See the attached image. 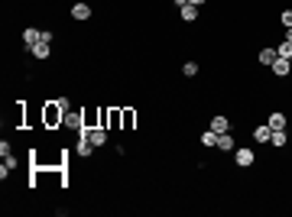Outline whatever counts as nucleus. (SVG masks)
Instances as JSON below:
<instances>
[{
	"label": "nucleus",
	"mask_w": 292,
	"mask_h": 217,
	"mask_svg": "<svg viewBox=\"0 0 292 217\" xmlns=\"http://www.w3.org/2000/svg\"><path fill=\"white\" fill-rule=\"evenodd\" d=\"M72 20L88 23V20H91V7H88V3H72Z\"/></svg>",
	"instance_id": "obj_4"
},
{
	"label": "nucleus",
	"mask_w": 292,
	"mask_h": 217,
	"mask_svg": "<svg viewBox=\"0 0 292 217\" xmlns=\"http://www.w3.org/2000/svg\"><path fill=\"white\" fill-rule=\"evenodd\" d=\"M30 55H33V59H39V62H46L49 55H52V42H46V39H42V42H36V46L30 49Z\"/></svg>",
	"instance_id": "obj_2"
},
{
	"label": "nucleus",
	"mask_w": 292,
	"mask_h": 217,
	"mask_svg": "<svg viewBox=\"0 0 292 217\" xmlns=\"http://www.w3.org/2000/svg\"><path fill=\"white\" fill-rule=\"evenodd\" d=\"M182 75H185V78L198 75V62H185V65H182Z\"/></svg>",
	"instance_id": "obj_19"
},
{
	"label": "nucleus",
	"mask_w": 292,
	"mask_h": 217,
	"mask_svg": "<svg viewBox=\"0 0 292 217\" xmlns=\"http://www.w3.org/2000/svg\"><path fill=\"white\" fill-rule=\"evenodd\" d=\"M211 130H215V133H227V130H231V120H227L224 114H218L215 120H211Z\"/></svg>",
	"instance_id": "obj_12"
},
{
	"label": "nucleus",
	"mask_w": 292,
	"mask_h": 217,
	"mask_svg": "<svg viewBox=\"0 0 292 217\" xmlns=\"http://www.w3.org/2000/svg\"><path fill=\"white\" fill-rule=\"evenodd\" d=\"M269 71H273L276 78H286V75L292 71V62H289V59H279V55H276V62L269 65Z\"/></svg>",
	"instance_id": "obj_6"
},
{
	"label": "nucleus",
	"mask_w": 292,
	"mask_h": 217,
	"mask_svg": "<svg viewBox=\"0 0 292 217\" xmlns=\"http://www.w3.org/2000/svg\"><path fill=\"white\" fill-rule=\"evenodd\" d=\"M188 3H195V7H201V3H205V0H188Z\"/></svg>",
	"instance_id": "obj_24"
},
{
	"label": "nucleus",
	"mask_w": 292,
	"mask_h": 217,
	"mask_svg": "<svg viewBox=\"0 0 292 217\" xmlns=\"http://www.w3.org/2000/svg\"><path fill=\"white\" fill-rule=\"evenodd\" d=\"M276 49H263V52L260 55H256V59H260V65H266V68H269V65H273V62H276Z\"/></svg>",
	"instance_id": "obj_15"
},
{
	"label": "nucleus",
	"mask_w": 292,
	"mask_h": 217,
	"mask_svg": "<svg viewBox=\"0 0 292 217\" xmlns=\"http://www.w3.org/2000/svg\"><path fill=\"white\" fill-rule=\"evenodd\" d=\"M266 124H269V130H286V124H289V120H286V114H279V110H276V114H269Z\"/></svg>",
	"instance_id": "obj_11"
},
{
	"label": "nucleus",
	"mask_w": 292,
	"mask_h": 217,
	"mask_svg": "<svg viewBox=\"0 0 292 217\" xmlns=\"http://www.w3.org/2000/svg\"><path fill=\"white\" fill-rule=\"evenodd\" d=\"M254 149H234V162L240 165V169H247V165H254Z\"/></svg>",
	"instance_id": "obj_5"
},
{
	"label": "nucleus",
	"mask_w": 292,
	"mask_h": 217,
	"mask_svg": "<svg viewBox=\"0 0 292 217\" xmlns=\"http://www.w3.org/2000/svg\"><path fill=\"white\" fill-rule=\"evenodd\" d=\"M215 143H218V133L215 130H205V133H201V146H215Z\"/></svg>",
	"instance_id": "obj_17"
},
{
	"label": "nucleus",
	"mask_w": 292,
	"mask_h": 217,
	"mask_svg": "<svg viewBox=\"0 0 292 217\" xmlns=\"http://www.w3.org/2000/svg\"><path fill=\"white\" fill-rule=\"evenodd\" d=\"M65 126H72V130H81V126H85V114H78V110H69V114H65Z\"/></svg>",
	"instance_id": "obj_7"
},
{
	"label": "nucleus",
	"mask_w": 292,
	"mask_h": 217,
	"mask_svg": "<svg viewBox=\"0 0 292 217\" xmlns=\"http://www.w3.org/2000/svg\"><path fill=\"white\" fill-rule=\"evenodd\" d=\"M215 149H221V153H234V136L231 133H218V143H215Z\"/></svg>",
	"instance_id": "obj_8"
},
{
	"label": "nucleus",
	"mask_w": 292,
	"mask_h": 217,
	"mask_svg": "<svg viewBox=\"0 0 292 217\" xmlns=\"http://www.w3.org/2000/svg\"><path fill=\"white\" fill-rule=\"evenodd\" d=\"M36 42H42V30H36V26H26V30H23V46L33 49Z\"/></svg>",
	"instance_id": "obj_3"
},
{
	"label": "nucleus",
	"mask_w": 292,
	"mask_h": 217,
	"mask_svg": "<svg viewBox=\"0 0 292 217\" xmlns=\"http://www.w3.org/2000/svg\"><path fill=\"white\" fill-rule=\"evenodd\" d=\"M55 104H59V107H62V114H69V110H72V101H69V97H59V101H55Z\"/></svg>",
	"instance_id": "obj_21"
},
{
	"label": "nucleus",
	"mask_w": 292,
	"mask_h": 217,
	"mask_svg": "<svg viewBox=\"0 0 292 217\" xmlns=\"http://www.w3.org/2000/svg\"><path fill=\"white\" fill-rule=\"evenodd\" d=\"M286 39H289V42H292V26H289V30H286Z\"/></svg>",
	"instance_id": "obj_23"
},
{
	"label": "nucleus",
	"mask_w": 292,
	"mask_h": 217,
	"mask_svg": "<svg viewBox=\"0 0 292 217\" xmlns=\"http://www.w3.org/2000/svg\"><path fill=\"white\" fill-rule=\"evenodd\" d=\"M55 124H65V114H62V107L52 101L46 107V126H55Z\"/></svg>",
	"instance_id": "obj_1"
},
{
	"label": "nucleus",
	"mask_w": 292,
	"mask_h": 217,
	"mask_svg": "<svg viewBox=\"0 0 292 217\" xmlns=\"http://www.w3.org/2000/svg\"><path fill=\"white\" fill-rule=\"evenodd\" d=\"M120 120H123V130H130V126H133V110H123Z\"/></svg>",
	"instance_id": "obj_20"
},
{
	"label": "nucleus",
	"mask_w": 292,
	"mask_h": 217,
	"mask_svg": "<svg viewBox=\"0 0 292 217\" xmlns=\"http://www.w3.org/2000/svg\"><path fill=\"white\" fill-rule=\"evenodd\" d=\"M94 149H98V146H94V143L88 140V136H78V149H75V153L81 155V159H88V155H91Z\"/></svg>",
	"instance_id": "obj_9"
},
{
	"label": "nucleus",
	"mask_w": 292,
	"mask_h": 217,
	"mask_svg": "<svg viewBox=\"0 0 292 217\" xmlns=\"http://www.w3.org/2000/svg\"><path fill=\"white\" fill-rule=\"evenodd\" d=\"M269 136H273L269 124H263V126H256V130H254V143H269Z\"/></svg>",
	"instance_id": "obj_14"
},
{
	"label": "nucleus",
	"mask_w": 292,
	"mask_h": 217,
	"mask_svg": "<svg viewBox=\"0 0 292 217\" xmlns=\"http://www.w3.org/2000/svg\"><path fill=\"white\" fill-rule=\"evenodd\" d=\"M276 52H279V59H289V62H292V42H289V39H286V42L276 49Z\"/></svg>",
	"instance_id": "obj_18"
},
{
	"label": "nucleus",
	"mask_w": 292,
	"mask_h": 217,
	"mask_svg": "<svg viewBox=\"0 0 292 217\" xmlns=\"http://www.w3.org/2000/svg\"><path fill=\"white\" fill-rule=\"evenodd\" d=\"M179 13H182L185 23H195V20H198V7H195V3H185V7L179 10Z\"/></svg>",
	"instance_id": "obj_13"
},
{
	"label": "nucleus",
	"mask_w": 292,
	"mask_h": 217,
	"mask_svg": "<svg viewBox=\"0 0 292 217\" xmlns=\"http://www.w3.org/2000/svg\"><path fill=\"white\" fill-rule=\"evenodd\" d=\"M88 140L94 143V146H104L108 143V126H91V136Z\"/></svg>",
	"instance_id": "obj_10"
},
{
	"label": "nucleus",
	"mask_w": 292,
	"mask_h": 217,
	"mask_svg": "<svg viewBox=\"0 0 292 217\" xmlns=\"http://www.w3.org/2000/svg\"><path fill=\"white\" fill-rule=\"evenodd\" d=\"M269 143H273V146H286V143H289V133L286 130H273V136H269Z\"/></svg>",
	"instance_id": "obj_16"
},
{
	"label": "nucleus",
	"mask_w": 292,
	"mask_h": 217,
	"mask_svg": "<svg viewBox=\"0 0 292 217\" xmlns=\"http://www.w3.org/2000/svg\"><path fill=\"white\" fill-rule=\"evenodd\" d=\"M279 20H283V26L289 30V26H292V10H283V16H279Z\"/></svg>",
	"instance_id": "obj_22"
}]
</instances>
